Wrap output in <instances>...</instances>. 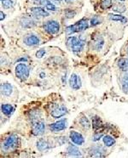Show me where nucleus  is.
I'll use <instances>...</instances> for the list:
<instances>
[{"instance_id":"1","label":"nucleus","mask_w":128,"mask_h":158,"mask_svg":"<svg viewBox=\"0 0 128 158\" xmlns=\"http://www.w3.org/2000/svg\"><path fill=\"white\" fill-rule=\"evenodd\" d=\"M67 46L74 53H79L84 48L85 42L77 37H69L67 40Z\"/></svg>"},{"instance_id":"2","label":"nucleus","mask_w":128,"mask_h":158,"mask_svg":"<svg viewBox=\"0 0 128 158\" xmlns=\"http://www.w3.org/2000/svg\"><path fill=\"white\" fill-rule=\"evenodd\" d=\"M89 27V23L87 20L82 19L77 21L75 24L71 25L67 27L66 32L68 35H71V34L75 33H79V32H82V31H85L86 29Z\"/></svg>"},{"instance_id":"3","label":"nucleus","mask_w":128,"mask_h":158,"mask_svg":"<svg viewBox=\"0 0 128 158\" xmlns=\"http://www.w3.org/2000/svg\"><path fill=\"white\" fill-rule=\"evenodd\" d=\"M15 76L21 81L27 80L29 77V68L24 63H19L15 67Z\"/></svg>"},{"instance_id":"4","label":"nucleus","mask_w":128,"mask_h":158,"mask_svg":"<svg viewBox=\"0 0 128 158\" xmlns=\"http://www.w3.org/2000/svg\"><path fill=\"white\" fill-rule=\"evenodd\" d=\"M43 27H44V31L50 35L58 33L60 31V24L56 20H53L44 22Z\"/></svg>"},{"instance_id":"5","label":"nucleus","mask_w":128,"mask_h":158,"mask_svg":"<svg viewBox=\"0 0 128 158\" xmlns=\"http://www.w3.org/2000/svg\"><path fill=\"white\" fill-rule=\"evenodd\" d=\"M19 139L15 135H10L7 139L5 140L4 143V147L5 150H11V149L15 148L18 144Z\"/></svg>"},{"instance_id":"6","label":"nucleus","mask_w":128,"mask_h":158,"mask_svg":"<svg viewBox=\"0 0 128 158\" xmlns=\"http://www.w3.org/2000/svg\"><path fill=\"white\" fill-rule=\"evenodd\" d=\"M69 85L74 90L79 89L81 88V85H82L81 79H80L79 76H78L75 73H73L69 77Z\"/></svg>"},{"instance_id":"7","label":"nucleus","mask_w":128,"mask_h":158,"mask_svg":"<svg viewBox=\"0 0 128 158\" xmlns=\"http://www.w3.org/2000/svg\"><path fill=\"white\" fill-rule=\"evenodd\" d=\"M67 120L61 119L58 120L57 122H56L54 123H51L50 125V129L53 132H60L62 130L66 129L67 128Z\"/></svg>"},{"instance_id":"8","label":"nucleus","mask_w":128,"mask_h":158,"mask_svg":"<svg viewBox=\"0 0 128 158\" xmlns=\"http://www.w3.org/2000/svg\"><path fill=\"white\" fill-rule=\"evenodd\" d=\"M69 138L71 139V141L76 145H82L85 143V139L82 136V134L76 131H71L69 134Z\"/></svg>"},{"instance_id":"9","label":"nucleus","mask_w":128,"mask_h":158,"mask_svg":"<svg viewBox=\"0 0 128 158\" xmlns=\"http://www.w3.org/2000/svg\"><path fill=\"white\" fill-rule=\"evenodd\" d=\"M24 43L27 46H36L40 44V39L34 34H28L24 38Z\"/></svg>"},{"instance_id":"10","label":"nucleus","mask_w":128,"mask_h":158,"mask_svg":"<svg viewBox=\"0 0 128 158\" xmlns=\"http://www.w3.org/2000/svg\"><path fill=\"white\" fill-rule=\"evenodd\" d=\"M32 1L35 5L44 6L46 10H50V11H56V7L50 0H32Z\"/></svg>"},{"instance_id":"11","label":"nucleus","mask_w":128,"mask_h":158,"mask_svg":"<svg viewBox=\"0 0 128 158\" xmlns=\"http://www.w3.org/2000/svg\"><path fill=\"white\" fill-rule=\"evenodd\" d=\"M67 108L64 105H59L50 111V115L54 118H60L67 113Z\"/></svg>"},{"instance_id":"12","label":"nucleus","mask_w":128,"mask_h":158,"mask_svg":"<svg viewBox=\"0 0 128 158\" xmlns=\"http://www.w3.org/2000/svg\"><path fill=\"white\" fill-rule=\"evenodd\" d=\"M44 130H45V125L43 122H37L34 125L33 128V134L35 136H40L44 134Z\"/></svg>"},{"instance_id":"13","label":"nucleus","mask_w":128,"mask_h":158,"mask_svg":"<svg viewBox=\"0 0 128 158\" xmlns=\"http://www.w3.org/2000/svg\"><path fill=\"white\" fill-rule=\"evenodd\" d=\"M30 10L32 14L38 17H47L50 15L49 12L41 7H34V8H31Z\"/></svg>"},{"instance_id":"14","label":"nucleus","mask_w":128,"mask_h":158,"mask_svg":"<svg viewBox=\"0 0 128 158\" xmlns=\"http://www.w3.org/2000/svg\"><path fill=\"white\" fill-rule=\"evenodd\" d=\"M13 91V88L11 86V84L5 82L1 84V93L2 94L5 96H10Z\"/></svg>"},{"instance_id":"15","label":"nucleus","mask_w":128,"mask_h":158,"mask_svg":"<svg viewBox=\"0 0 128 158\" xmlns=\"http://www.w3.org/2000/svg\"><path fill=\"white\" fill-rule=\"evenodd\" d=\"M67 152L69 156H82V154L80 152V150L79 148L75 145H69L68 149H67Z\"/></svg>"},{"instance_id":"16","label":"nucleus","mask_w":128,"mask_h":158,"mask_svg":"<svg viewBox=\"0 0 128 158\" xmlns=\"http://www.w3.org/2000/svg\"><path fill=\"white\" fill-rule=\"evenodd\" d=\"M50 144L44 139H40L37 141V148L40 151H44L50 149Z\"/></svg>"},{"instance_id":"17","label":"nucleus","mask_w":128,"mask_h":158,"mask_svg":"<svg viewBox=\"0 0 128 158\" xmlns=\"http://www.w3.org/2000/svg\"><path fill=\"white\" fill-rule=\"evenodd\" d=\"M108 18L111 20H114V21H120V23H123V24L127 23V19H126V17H125V16L121 15V14H108Z\"/></svg>"},{"instance_id":"18","label":"nucleus","mask_w":128,"mask_h":158,"mask_svg":"<svg viewBox=\"0 0 128 158\" xmlns=\"http://www.w3.org/2000/svg\"><path fill=\"white\" fill-rule=\"evenodd\" d=\"M1 110H2V112L5 115L10 116L14 111V107L11 105H10V104H5V105H2Z\"/></svg>"},{"instance_id":"19","label":"nucleus","mask_w":128,"mask_h":158,"mask_svg":"<svg viewBox=\"0 0 128 158\" xmlns=\"http://www.w3.org/2000/svg\"><path fill=\"white\" fill-rule=\"evenodd\" d=\"M119 68L123 72H128V59H120L118 60Z\"/></svg>"},{"instance_id":"20","label":"nucleus","mask_w":128,"mask_h":158,"mask_svg":"<svg viewBox=\"0 0 128 158\" xmlns=\"http://www.w3.org/2000/svg\"><path fill=\"white\" fill-rule=\"evenodd\" d=\"M103 141H104V144L106 146H108V147L112 146L115 143V139H114L112 136H110V135H105V136H104Z\"/></svg>"},{"instance_id":"21","label":"nucleus","mask_w":128,"mask_h":158,"mask_svg":"<svg viewBox=\"0 0 128 158\" xmlns=\"http://www.w3.org/2000/svg\"><path fill=\"white\" fill-rule=\"evenodd\" d=\"M121 85H122L123 91L128 94V72L124 75L121 79Z\"/></svg>"},{"instance_id":"22","label":"nucleus","mask_w":128,"mask_h":158,"mask_svg":"<svg viewBox=\"0 0 128 158\" xmlns=\"http://www.w3.org/2000/svg\"><path fill=\"white\" fill-rule=\"evenodd\" d=\"M79 123L81 124V126L86 129H89L91 128V123H90V121L88 120V118L85 116H82L80 118H79Z\"/></svg>"},{"instance_id":"23","label":"nucleus","mask_w":128,"mask_h":158,"mask_svg":"<svg viewBox=\"0 0 128 158\" xmlns=\"http://www.w3.org/2000/svg\"><path fill=\"white\" fill-rule=\"evenodd\" d=\"M92 127L94 128V129H99L103 127V122L100 117L95 116L94 118H92Z\"/></svg>"},{"instance_id":"24","label":"nucleus","mask_w":128,"mask_h":158,"mask_svg":"<svg viewBox=\"0 0 128 158\" xmlns=\"http://www.w3.org/2000/svg\"><path fill=\"white\" fill-rule=\"evenodd\" d=\"M91 156H96V157H101V156H104V155L101 152V149H99L98 147L97 148H93L91 150Z\"/></svg>"},{"instance_id":"25","label":"nucleus","mask_w":128,"mask_h":158,"mask_svg":"<svg viewBox=\"0 0 128 158\" xmlns=\"http://www.w3.org/2000/svg\"><path fill=\"white\" fill-rule=\"evenodd\" d=\"M1 3H2V6L4 7V9H6V10L10 9L13 5V3L11 0H2Z\"/></svg>"},{"instance_id":"26","label":"nucleus","mask_w":128,"mask_h":158,"mask_svg":"<svg viewBox=\"0 0 128 158\" xmlns=\"http://www.w3.org/2000/svg\"><path fill=\"white\" fill-rule=\"evenodd\" d=\"M102 22V18L99 16H94L92 19L91 20V26H95L97 25H99Z\"/></svg>"},{"instance_id":"27","label":"nucleus","mask_w":128,"mask_h":158,"mask_svg":"<svg viewBox=\"0 0 128 158\" xmlns=\"http://www.w3.org/2000/svg\"><path fill=\"white\" fill-rule=\"evenodd\" d=\"M112 6V0H104L101 4V7L104 9V10H106V9H108Z\"/></svg>"},{"instance_id":"28","label":"nucleus","mask_w":128,"mask_h":158,"mask_svg":"<svg viewBox=\"0 0 128 158\" xmlns=\"http://www.w3.org/2000/svg\"><path fill=\"white\" fill-rule=\"evenodd\" d=\"M45 54V49L44 48H40V50H38L36 52V57L38 59H41V58L44 57V55Z\"/></svg>"},{"instance_id":"29","label":"nucleus","mask_w":128,"mask_h":158,"mask_svg":"<svg viewBox=\"0 0 128 158\" xmlns=\"http://www.w3.org/2000/svg\"><path fill=\"white\" fill-rule=\"evenodd\" d=\"M76 14V12L75 11H73V10H67L66 11V15L68 18H73L74 17V15Z\"/></svg>"},{"instance_id":"30","label":"nucleus","mask_w":128,"mask_h":158,"mask_svg":"<svg viewBox=\"0 0 128 158\" xmlns=\"http://www.w3.org/2000/svg\"><path fill=\"white\" fill-rule=\"evenodd\" d=\"M113 10H114V11H117V12H124L125 11V7L124 6H120L119 7V5H117V6H114L113 8Z\"/></svg>"},{"instance_id":"31","label":"nucleus","mask_w":128,"mask_h":158,"mask_svg":"<svg viewBox=\"0 0 128 158\" xmlns=\"http://www.w3.org/2000/svg\"><path fill=\"white\" fill-rule=\"evenodd\" d=\"M102 136H103V134H95L93 137V141H98Z\"/></svg>"},{"instance_id":"32","label":"nucleus","mask_w":128,"mask_h":158,"mask_svg":"<svg viewBox=\"0 0 128 158\" xmlns=\"http://www.w3.org/2000/svg\"><path fill=\"white\" fill-rule=\"evenodd\" d=\"M0 14H1L0 20H3L5 18V14H4V12H3V11H1V12H0Z\"/></svg>"},{"instance_id":"33","label":"nucleus","mask_w":128,"mask_h":158,"mask_svg":"<svg viewBox=\"0 0 128 158\" xmlns=\"http://www.w3.org/2000/svg\"><path fill=\"white\" fill-rule=\"evenodd\" d=\"M21 60H23V61H27V59H26V58H21V59H19L17 61L19 62V61H21Z\"/></svg>"},{"instance_id":"34","label":"nucleus","mask_w":128,"mask_h":158,"mask_svg":"<svg viewBox=\"0 0 128 158\" xmlns=\"http://www.w3.org/2000/svg\"><path fill=\"white\" fill-rule=\"evenodd\" d=\"M52 1H54V2H56V4H61V3L62 2V0H52Z\"/></svg>"},{"instance_id":"35","label":"nucleus","mask_w":128,"mask_h":158,"mask_svg":"<svg viewBox=\"0 0 128 158\" xmlns=\"http://www.w3.org/2000/svg\"><path fill=\"white\" fill-rule=\"evenodd\" d=\"M119 1H125V0H119Z\"/></svg>"}]
</instances>
